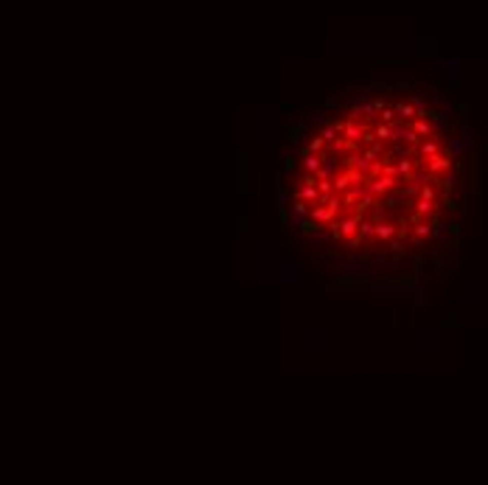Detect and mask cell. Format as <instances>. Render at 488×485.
Returning a JSON list of instances; mask_svg holds the SVG:
<instances>
[{
  "mask_svg": "<svg viewBox=\"0 0 488 485\" xmlns=\"http://www.w3.org/2000/svg\"><path fill=\"white\" fill-rule=\"evenodd\" d=\"M452 163H454V160L449 154H440V152H438V154L426 157V172H429L432 177H440L443 172H449V168H452Z\"/></svg>",
  "mask_w": 488,
  "mask_h": 485,
  "instance_id": "obj_7",
  "label": "cell"
},
{
  "mask_svg": "<svg viewBox=\"0 0 488 485\" xmlns=\"http://www.w3.org/2000/svg\"><path fill=\"white\" fill-rule=\"evenodd\" d=\"M396 233L401 236V238H407V236L412 233V230H410V222H401V224H398V230H396Z\"/></svg>",
  "mask_w": 488,
  "mask_h": 485,
  "instance_id": "obj_36",
  "label": "cell"
},
{
  "mask_svg": "<svg viewBox=\"0 0 488 485\" xmlns=\"http://www.w3.org/2000/svg\"><path fill=\"white\" fill-rule=\"evenodd\" d=\"M359 219H362V214H354V216H348V219H342V222H337V228H340V233H342V238H351V236H356V230H359Z\"/></svg>",
  "mask_w": 488,
  "mask_h": 485,
  "instance_id": "obj_9",
  "label": "cell"
},
{
  "mask_svg": "<svg viewBox=\"0 0 488 485\" xmlns=\"http://www.w3.org/2000/svg\"><path fill=\"white\" fill-rule=\"evenodd\" d=\"M396 236V224L393 222H376L373 224V238H379V242H387V238H393Z\"/></svg>",
  "mask_w": 488,
  "mask_h": 485,
  "instance_id": "obj_13",
  "label": "cell"
},
{
  "mask_svg": "<svg viewBox=\"0 0 488 485\" xmlns=\"http://www.w3.org/2000/svg\"><path fill=\"white\" fill-rule=\"evenodd\" d=\"M297 200H306V202H311V205H317V200H320L317 186H303V182H297Z\"/></svg>",
  "mask_w": 488,
  "mask_h": 485,
  "instance_id": "obj_14",
  "label": "cell"
},
{
  "mask_svg": "<svg viewBox=\"0 0 488 485\" xmlns=\"http://www.w3.org/2000/svg\"><path fill=\"white\" fill-rule=\"evenodd\" d=\"M432 236H435L438 242H443L446 236H449V224H443V222H432Z\"/></svg>",
  "mask_w": 488,
  "mask_h": 485,
  "instance_id": "obj_27",
  "label": "cell"
},
{
  "mask_svg": "<svg viewBox=\"0 0 488 485\" xmlns=\"http://www.w3.org/2000/svg\"><path fill=\"white\" fill-rule=\"evenodd\" d=\"M325 270H334V272H342L345 278H356V280H365L373 272V266L368 264H345V261H340V258H334V261H323Z\"/></svg>",
  "mask_w": 488,
  "mask_h": 485,
  "instance_id": "obj_2",
  "label": "cell"
},
{
  "mask_svg": "<svg viewBox=\"0 0 488 485\" xmlns=\"http://www.w3.org/2000/svg\"><path fill=\"white\" fill-rule=\"evenodd\" d=\"M468 149H477V138H474L471 126L463 121L460 135H452V138H449V143H446V154L452 157V160H460V157L466 154Z\"/></svg>",
  "mask_w": 488,
  "mask_h": 485,
  "instance_id": "obj_1",
  "label": "cell"
},
{
  "mask_svg": "<svg viewBox=\"0 0 488 485\" xmlns=\"http://www.w3.org/2000/svg\"><path fill=\"white\" fill-rule=\"evenodd\" d=\"M396 186H398V177H387V174H379V177L365 180V191L373 194L376 200H379V196H384L387 191H396Z\"/></svg>",
  "mask_w": 488,
  "mask_h": 485,
  "instance_id": "obj_3",
  "label": "cell"
},
{
  "mask_svg": "<svg viewBox=\"0 0 488 485\" xmlns=\"http://www.w3.org/2000/svg\"><path fill=\"white\" fill-rule=\"evenodd\" d=\"M432 124V135L440 138V135H449L452 132V107L449 110H435V112H426Z\"/></svg>",
  "mask_w": 488,
  "mask_h": 485,
  "instance_id": "obj_4",
  "label": "cell"
},
{
  "mask_svg": "<svg viewBox=\"0 0 488 485\" xmlns=\"http://www.w3.org/2000/svg\"><path fill=\"white\" fill-rule=\"evenodd\" d=\"M325 146H328V143H325L323 138H314V140L303 143V149H300V154H306V152H314V154H320V152H323Z\"/></svg>",
  "mask_w": 488,
  "mask_h": 485,
  "instance_id": "obj_25",
  "label": "cell"
},
{
  "mask_svg": "<svg viewBox=\"0 0 488 485\" xmlns=\"http://www.w3.org/2000/svg\"><path fill=\"white\" fill-rule=\"evenodd\" d=\"M418 194H421V200H435V188L426 182V186H421L418 188Z\"/></svg>",
  "mask_w": 488,
  "mask_h": 485,
  "instance_id": "obj_35",
  "label": "cell"
},
{
  "mask_svg": "<svg viewBox=\"0 0 488 485\" xmlns=\"http://www.w3.org/2000/svg\"><path fill=\"white\" fill-rule=\"evenodd\" d=\"M457 62H440V70H443V76L452 82V87H457Z\"/></svg>",
  "mask_w": 488,
  "mask_h": 485,
  "instance_id": "obj_21",
  "label": "cell"
},
{
  "mask_svg": "<svg viewBox=\"0 0 488 485\" xmlns=\"http://www.w3.org/2000/svg\"><path fill=\"white\" fill-rule=\"evenodd\" d=\"M412 236H418V238H429V236H432V222H429V219L415 222V230H412Z\"/></svg>",
  "mask_w": 488,
  "mask_h": 485,
  "instance_id": "obj_24",
  "label": "cell"
},
{
  "mask_svg": "<svg viewBox=\"0 0 488 485\" xmlns=\"http://www.w3.org/2000/svg\"><path fill=\"white\" fill-rule=\"evenodd\" d=\"M410 104L415 107V115H424V118H426L429 110H426V98H424V96H410Z\"/></svg>",
  "mask_w": 488,
  "mask_h": 485,
  "instance_id": "obj_26",
  "label": "cell"
},
{
  "mask_svg": "<svg viewBox=\"0 0 488 485\" xmlns=\"http://www.w3.org/2000/svg\"><path fill=\"white\" fill-rule=\"evenodd\" d=\"M379 118H382V121H384V124H390V121H396V110H393V107H387V104H384V107H382V110H379Z\"/></svg>",
  "mask_w": 488,
  "mask_h": 485,
  "instance_id": "obj_33",
  "label": "cell"
},
{
  "mask_svg": "<svg viewBox=\"0 0 488 485\" xmlns=\"http://www.w3.org/2000/svg\"><path fill=\"white\" fill-rule=\"evenodd\" d=\"M415 303H418V306H426V303H429V294H426V289L421 284L415 286Z\"/></svg>",
  "mask_w": 488,
  "mask_h": 485,
  "instance_id": "obj_32",
  "label": "cell"
},
{
  "mask_svg": "<svg viewBox=\"0 0 488 485\" xmlns=\"http://www.w3.org/2000/svg\"><path fill=\"white\" fill-rule=\"evenodd\" d=\"M334 216L337 214L325 205H311V210H309V219H314L317 224H328V222H334Z\"/></svg>",
  "mask_w": 488,
  "mask_h": 485,
  "instance_id": "obj_11",
  "label": "cell"
},
{
  "mask_svg": "<svg viewBox=\"0 0 488 485\" xmlns=\"http://www.w3.org/2000/svg\"><path fill=\"white\" fill-rule=\"evenodd\" d=\"M314 238H317V242H328V238H331V233H328V230H317V233H314Z\"/></svg>",
  "mask_w": 488,
  "mask_h": 485,
  "instance_id": "obj_39",
  "label": "cell"
},
{
  "mask_svg": "<svg viewBox=\"0 0 488 485\" xmlns=\"http://www.w3.org/2000/svg\"><path fill=\"white\" fill-rule=\"evenodd\" d=\"M356 236H359V238H373V222L359 219V230H356Z\"/></svg>",
  "mask_w": 488,
  "mask_h": 485,
  "instance_id": "obj_28",
  "label": "cell"
},
{
  "mask_svg": "<svg viewBox=\"0 0 488 485\" xmlns=\"http://www.w3.org/2000/svg\"><path fill=\"white\" fill-rule=\"evenodd\" d=\"M396 168H398V177L410 180V177H412V168H415V160H410V157H401V160L396 163Z\"/></svg>",
  "mask_w": 488,
  "mask_h": 485,
  "instance_id": "obj_20",
  "label": "cell"
},
{
  "mask_svg": "<svg viewBox=\"0 0 488 485\" xmlns=\"http://www.w3.org/2000/svg\"><path fill=\"white\" fill-rule=\"evenodd\" d=\"M440 152V138H424L415 146V157H432Z\"/></svg>",
  "mask_w": 488,
  "mask_h": 485,
  "instance_id": "obj_8",
  "label": "cell"
},
{
  "mask_svg": "<svg viewBox=\"0 0 488 485\" xmlns=\"http://www.w3.org/2000/svg\"><path fill=\"white\" fill-rule=\"evenodd\" d=\"M368 126H359V124H354V121H345V126H342V135L348 138V140L354 143V140H359L362 138V132H365Z\"/></svg>",
  "mask_w": 488,
  "mask_h": 485,
  "instance_id": "obj_16",
  "label": "cell"
},
{
  "mask_svg": "<svg viewBox=\"0 0 488 485\" xmlns=\"http://www.w3.org/2000/svg\"><path fill=\"white\" fill-rule=\"evenodd\" d=\"M379 200H382V205H384V208H398L404 200H407V196H404V194H393V191H387L384 196H379Z\"/></svg>",
  "mask_w": 488,
  "mask_h": 485,
  "instance_id": "obj_23",
  "label": "cell"
},
{
  "mask_svg": "<svg viewBox=\"0 0 488 485\" xmlns=\"http://www.w3.org/2000/svg\"><path fill=\"white\" fill-rule=\"evenodd\" d=\"M379 154H382V143H373L370 149H365V152H362V157H365V160H376Z\"/></svg>",
  "mask_w": 488,
  "mask_h": 485,
  "instance_id": "obj_31",
  "label": "cell"
},
{
  "mask_svg": "<svg viewBox=\"0 0 488 485\" xmlns=\"http://www.w3.org/2000/svg\"><path fill=\"white\" fill-rule=\"evenodd\" d=\"M303 272H300V266L292 264V261H281V275H278V280H281L283 286H300L303 284Z\"/></svg>",
  "mask_w": 488,
  "mask_h": 485,
  "instance_id": "obj_5",
  "label": "cell"
},
{
  "mask_svg": "<svg viewBox=\"0 0 488 485\" xmlns=\"http://www.w3.org/2000/svg\"><path fill=\"white\" fill-rule=\"evenodd\" d=\"M337 135H340V132H337V129L331 126V124H328V126H323V129H320V138H323L325 143H331V140H334V138H337Z\"/></svg>",
  "mask_w": 488,
  "mask_h": 485,
  "instance_id": "obj_30",
  "label": "cell"
},
{
  "mask_svg": "<svg viewBox=\"0 0 488 485\" xmlns=\"http://www.w3.org/2000/svg\"><path fill=\"white\" fill-rule=\"evenodd\" d=\"M393 110H396V118H401V121H407V118H415V107L410 104V98H407V101H398Z\"/></svg>",
  "mask_w": 488,
  "mask_h": 485,
  "instance_id": "obj_17",
  "label": "cell"
},
{
  "mask_svg": "<svg viewBox=\"0 0 488 485\" xmlns=\"http://www.w3.org/2000/svg\"><path fill=\"white\" fill-rule=\"evenodd\" d=\"M438 275H440V278L452 275V264H438Z\"/></svg>",
  "mask_w": 488,
  "mask_h": 485,
  "instance_id": "obj_37",
  "label": "cell"
},
{
  "mask_svg": "<svg viewBox=\"0 0 488 485\" xmlns=\"http://www.w3.org/2000/svg\"><path fill=\"white\" fill-rule=\"evenodd\" d=\"M410 126H412V132H415L421 140H424V138H435V135H432V124H429V118H424V115H415Z\"/></svg>",
  "mask_w": 488,
  "mask_h": 485,
  "instance_id": "obj_12",
  "label": "cell"
},
{
  "mask_svg": "<svg viewBox=\"0 0 488 485\" xmlns=\"http://www.w3.org/2000/svg\"><path fill=\"white\" fill-rule=\"evenodd\" d=\"M373 138H379V140H390V124H379V126L373 129Z\"/></svg>",
  "mask_w": 488,
  "mask_h": 485,
  "instance_id": "obj_29",
  "label": "cell"
},
{
  "mask_svg": "<svg viewBox=\"0 0 488 485\" xmlns=\"http://www.w3.org/2000/svg\"><path fill=\"white\" fill-rule=\"evenodd\" d=\"M415 214L421 216V219L432 216V214H435V200H418L415 202Z\"/></svg>",
  "mask_w": 488,
  "mask_h": 485,
  "instance_id": "obj_19",
  "label": "cell"
},
{
  "mask_svg": "<svg viewBox=\"0 0 488 485\" xmlns=\"http://www.w3.org/2000/svg\"><path fill=\"white\" fill-rule=\"evenodd\" d=\"M286 205H289V194L283 188L281 182V174H275V214H278V222H286Z\"/></svg>",
  "mask_w": 488,
  "mask_h": 485,
  "instance_id": "obj_6",
  "label": "cell"
},
{
  "mask_svg": "<svg viewBox=\"0 0 488 485\" xmlns=\"http://www.w3.org/2000/svg\"><path fill=\"white\" fill-rule=\"evenodd\" d=\"M303 157V168H306V174H314L323 166V154H314V152H306V154H300Z\"/></svg>",
  "mask_w": 488,
  "mask_h": 485,
  "instance_id": "obj_15",
  "label": "cell"
},
{
  "mask_svg": "<svg viewBox=\"0 0 488 485\" xmlns=\"http://www.w3.org/2000/svg\"><path fill=\"white\" fill-rule=\"evenodd\" d=\"M306 132H309V121H303V118H295L292 129L286 132V140H289V143H300V140L306 138Z\"/></svg>",
  "mask_w": 488,
  "mask_h": 485,
  "instance_id": "obj_10",
  "label": "cell"
},
{
  "mask_svg": "<svg viewBox=\"0 0 488 485\" xmlns=\"http://www.w3.org/2000/svg\"><path fill=\"white\" fill-rule=\"evenodd\" d=\"M331 112H334V110L323 107V110H320V112H314V115H311V124H325V121H328V115H331Z\"/></svg>",
  "mask_w": 488,
  "mask_h": 485,
  "instance_id": "obj_34",
  "label": "cell"
},
{
  "mask_svg": "<svg viewBox=\"0 0 488 485\" xmlns=\"http://www.w3.org/2000/svg\"><path fill=\"white\" fill-rule=\"evenodd\" d=\"M438 186L443 188V191H454V188H457V174H454L452 168H449V172H443L438 177Z\"/></svg>",
  "mask_w": 488,
  "mask_h": 485,
  "instance_id": "obj_18",
  "label": "cell"
},
{
  "mask_svg": "<svg viewBox=\"0 0 488 485\" xmlns=\"http://www.w3.org/2000/svg\"><path fill=\"white\" fill-rule=\"evenodd\" d=\"M295 166H297V160H295V157H283V168H286V172H292Z\"/></svg>",
  "mask_w": 488,
  "mask_h": 485,
  "instance_id": "obj_38",
  "label": "cell"
},
{
  "mask_svg": "<svg viewBox=\"0 0 488 485\" xmlns=\"http://www.w3.org/2000/svg\"><path fill=\"white\" fill-rule=\"evenodd\" d=\"M309 210H311V202H306V200H292V202H289V214L309 216Z\"/></svg>",
  "mask_w": 488,
  "mask_h": 485,
  "instance_id": "obj_22",
  "label": "cell"
}]
</instances>
